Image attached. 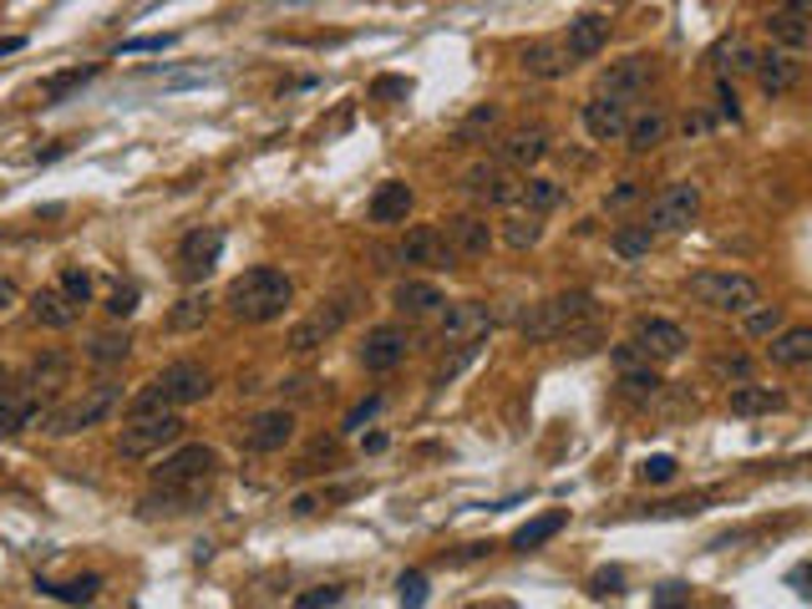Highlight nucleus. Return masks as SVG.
Instances as JSON below:
<instances>
[{
  "instance_id": "79ce46f5",
  "label": "nucleus",
  "mask_w": 812,
  "mask_h": 609,
  "mask_svg": "<svg viewBox=\"0 0 812 609\" xmlns=\"http://www.w3.org/2000/svg\"><path fill=\"white\" fill-rule=\"evenodd\" d=\"M782 325H787L782 304H751L747 315H742V331H747V341H772Z\"/></svg>"
},
{
  "instance_id": "4d7b16f0",
  "label": "nucleus",
  "mask_w": 812,
  "mask_h": 609,
  "mask_svg": "<svg viewBox=\"0 0 812 609\" xmlns=\"http://www.w3.org/2000/svg\"><path fill=\"white\" fill-rule=\"evenodd\" d=\"M716 112L726 122H742V107H736V87H732V77H721L716 81Z\"/></svg>"
},
{
  "instance_id": "338daca9",
  "label": "nucleus",
  "mask_w": 812,
  "mask_h": 609,
  "mask_svg": "<svg viewBox=\"0 0 812 609\" xmlns=\"http://www.w3.org/2000/svg\"><path fill=\"white\" fill-rule=\"evenodd\" d=\"M787 11H802V15H812V0H782Z\"/></svg>"
},
{
  "instance_id": "9b49d317",
  "label": "nucleus",
  "mask_w": 812,
  "mask_h": 609,
  "mask_svg": "<svg viewBox=\"0 0 812 609\" xmlns=\"http://www.w3.org/2000/svg\"><path fill=\"white\" fill-rule=\"evenodd\" d=\"M396 259H402V265H421V269H452L458 265V254H452V244H447L442 224H412L402 234V244H396Z\"/></svg>"
},
{
  "instance_id": "7ed1b4c3",
  "label": "nucleus",
  "mask_w": 812,
  "mask_h": 609,
  "mask_svg": "<svg viewBox=\"0 0 812 609\" xmlns=\"http://www.w3.org/2000/svg\"><path fill=\"white\" fill-rule=\"evenodd\" d=\"M209 391H213L209 366H198V361H173V366H163V372H157L153 381L138 391V397H128V417H147V411H184V407H194V401H204Z\"/></svg>"
},
{
  "instance_id": "473e14b6",
  "label": "nucleus",
  "mask_w": 812,
  "mask_h": 609,
  "mask_svg": "<svg viewBox=\"0 0 812 609\" xmlns=\"http://www.w3.org/2000/svg\"><path fill=\"white\" fill-rule=\"evenodd\" d=\"M544 304H549L559 335L574 331V325H584V320H594V295H584V290H563V295H553V300H544Z\"/></svg>"
},
{
  "instance_id": "6e6552de",
  "label": "nucleus",
  "mask_w": 812,
  "mask_h": 609,
  "mask_svg": "<svg viewBox=\"0 0 812 609\" xmlns=\"http://www.w3.org/2000/svg\"><path fill=\"white\" fill-rule=\"evenodd\" d=\"M701 219V184H666L645 209V224L656 234H681Z\"/></svg>"
},
{
  "instance_id": "6ab92c4d",
  "label": "nucleus",
  "mask_w": 812,
  "mask_h": 609,
  "mask_svg": "<svg viewBox=\"0 0 812 609\" xmlns=\"http://www.w3.org/2000/svg\"><path fill=\"white\" fill-rule=\"evenodd\" d=\"M406 345H412V335H406L402 325H371L366 341H361V366H366L371 376L396 372L406 361Z\"/></svg>"
},
{
  "instance_id": "423d86ee",
  "label": "nucleus",
  "mask_w": 812,
  "mask_h": 609,
  "mask_svg": "<svg viewBox=\"0 0 812 609\" xmlns=\"http://www.w3.org/2000/svg\"><path fill=\"white\" fill-rule=\"evenodd\" d=\"M178 442H184V417L178 411H147V417H128L118 452L132 457V463H143V457H163Z\"/></svg>"
},
{
  "instance_id": "680f3d73",
  "label": "nucleus",
  "mask_w": 812,
  "mask_h": 609,
  "mask_svg": "<svg viewBox=\"0 0 812 609\" xmlns=\"http://www.w3.org/2000/svg\"><path fill=\"white\" fill-rule=\"evenodd\" d=\"M635 199H640V184H629V178H625V184L610 193V209H625V203H635Z\"/></svg>"
},
{
  "instance_id": "1a4fd4ad",
  "label": "nucleus",
  "mask_w": 812,
  "mask_h": 609,
  "mask_svg": "<svg viewBox=\"0 0 812 609\" xmlns=\"http://www.w3.org/2000/svg\"><path fill=\"white\" fill-rule=\"evenodd\" d=\"M462 193H468L472 203H483V209H513L518 193H524V184H518V173L503 168V163H472V168L462 173Z\"/></svg>"
},
{
  "instance_id": "e2e57ef3",
  "label": "nucleus",
  "mask_w": 812,
  "mask_h": 609,
  "mask_svg": "<svg viewBox=\"0 0 812 609\" xmlns=\"http://www.w3.org/2000/svg\"><path fill=\"white\" fill-rule=\"evenodd\" d=\"M685 595H691L685 584H660V589H656V605H681Z\"/></svg>"
},
{
  "instance_id": "72a5a7b5",
  "label": "nucleus",
  "mask_w": 812,
  "mask_h": 609,
  "mask_svg": "<svg viewBox=\"0 0 812 609\" xmlns=\"http://www.w3.org/2000/svg\"><path fill=\"white\" fill-rule=\"evenodd\" d=\"M213 315V295L209 290H188L184 300L168 310V331H204Z\"/></svg>"
},
{
  "instance_id": "39448f33",
  "label": "nucleus",
  "mask_w": 812,
  "mask_h": 609,
  "mask_svg": "<svg viewBox=\"0 0 812 609\" xmlns=\"http://www.w3.org/2000/svg\"><path fill=\"white\" fill-rule=\"evenodd\" d=\"M691 300L716 315H747L751 304H761V285L751 275H732V269H701V275H691Z\"/></svg>"
},
{
  "instance_id": "a18cd8bd",
  "label": "nucleus",
  "mask_w": 812,
  "mask_h": 609,
  "mask_svg": "<svg viewBox=\"0 0 812 609\" xmlns=\"http://www.w3.org/2000/svg\"><path fill=\"white\" fill-rule=\"evenodd\" d=\"M452 351H458V356H447L442 366H437V372H432V386H447V381H458V376L468 372L472 361H478V351H483V341H478V345H452Z\"/></svg>"
},
{
  "instance_id": "49530a36",
  "label": "nucleus",
  "mask_w": 812,
  "mask_h": 609,
  "mask_svg": "<svg viewBox=\"0 0 812 609\" xmlns=\"http://www.w3.org/2000/svg\"><path fill=\"white\" fill-rule=\"evenodd\" d=\"M62 290H66V300H77L81 310H87V304H92V275H87L81 265H66L62 269Z\"/></svg>"
},
{
  "instance_id": "5fc2aeb1",
  "label": "nucleus",
  "mask_w": 812,
  "mask_h": 609,
  "mask_svg": "<svg viewBox=\"0 0 812 609\" xmlns=\"http://www.w3.org/2000/svg\"><path fill=\"white\" fill-rule=\"evenodd\" d=\"M138 310V285H118V290L107 295V315L112 320H128Z\"/></svg>"
},
{
  "instance_id": "7c9ffc66",
  "label": "nucleus",
  "mask_w": 812,
  "mask_h": 609,
  "mask_svg": "<svg viewBox=\"0 0 812 609\" xmlns=\"http://www.w3.org/2000/svg\"><path fill=\"white\" fill-rule=\"evenodd\" d=\"M711 62H716L721 77H751V71H757V62H761V52L751 46V41L732 36V41H721L716 52H711Z\"/></svg>"
},
{
  "instance_id": "a211bd4d",
  "label": "nucleus",
  "mask_w": 812,
  "mask_h": 609,
  "mask_svg": "<svg viewBox=\"0 0 812 609\" xmlns=\"http://www.w3.org/2000/svg\"><path fill=\"white\" fill-rule=\"evenodd\" d=\"M629 102L615 92H594L590 102H584V133L594 137V143H619V137L629 133Z\"/></svg>"
},
{
  "instance_id": "de8ad7c7",
  "label": "nucleus",
  "mask_w": 812,
  "mask_h": 609,
  "mask_svg": "<svg viewBox=\"0 0 812 609\" xmlns=\"http://www.w3.org/2000/svg\"><path fill=\"white\" fill-rule=\"evenodd\" d=\"M676 473H681V463H676L670 452H656V457H645V463H640V477H645V483H656V488L676 483Z\"/></svg>"
},
{
  "instance_id": "9d476101",
  "label": "nucleus",
  "mask_w": 812,
  "mask_h": 609,
  "mask_svg": "<svg viewBox=\"0 0 812 609\" xmlns=\"http://www.w3.org/2000/svg\"><path fill=\"white\" fill-rule=\"evenodd\" d=\"M41 391L26 381V376L15 372H0V438H15V432H26L31 422L41 417Z\"/></svg>"
},
{
  "instance_id": "0e129e2a",
  "label": "nucleus",
  "mask_w": 812,
  "mask_h": 609,
  "mask_svg": "<svg viewBox=\"0 0 812 609\" xmlns=\"http://www.w3.org/2000/svg\"><path fill=\"white\" fill-rule=\"evenodd\" d=\"M15 300H21V290H15L11 279H0V315H6V310H11Z\"/></svg>"
},
{
  "instance_id": "c756f323",
  "label": "nucleus",
  "mask_w": 812,
  "mask_h": 609,
  "mask_svg": "<svg viewBox=\"0 0 812 609\" xmlns=\"http://www.w3.org/2000/svg\"><path fill=\"white\" fill-rule=\"evenodd\" d=\"M26 381L36 386L41 397H56V391L72 381V356H66V351H41L26 366Z\"/></svg>"
},
{
  "instance_id": "bb28decb",
  "label": "nucleus",
  "mask_w": 812,
  "mask_h": 609,
  "mask_svg": "<svg viewBox=\"0 0 812 609\" xmlns=\"http://www.w3.org/2000/svg\"><path fill=\"white\" fill-rule=\"evenodd\" d=\"M392 304H396V315H406V320H427V315H437L447 300L432 279H402L392 290Z\"/></svg>"
},
{
  "instance_id": "3c124183",
  "label": "nucleus",
  "mask_w": 812,
  "mask_h": 609,
  "mask_svg": "<svg viewBox=\"0 0 812 609\" xmlns=\"http://www.w3.org/2000/svg\"><path fill=\"white\" fill-rule=\"evenodd\" d=\"M563 341H569V351H574V356H590V351H600V325H594V320H584V325H574V331H563Z\"/></svg>"
},
{
  "instance_id": "864d4df0",
  "label": "nucleus",
  "mask_w": 812,
  "mask_h": 609,
  "mask_svg": "<svg viewBox=\"0 0 812 609\" xmlns=\"http://www.w3.org/2000/svg\"><path fill=\"white\" fill-rule=\"evenodd\" d=\"M396 599H402V605H427V574H402V579H396Z\"/></svg>"
},
{
  "instance_id": "c9c22d12",
  "label": "nucleus",
  "mask_w": 812,
  "mask_h": 609,
  "mask_svg": "<svg viewBox=\"0 0 812 609\" xmlns=\"http://www.w3.org/2000/svg\"><path fill=\"white\" fill-rule=\"evenodd\" d=\"M660 372H656V361H640V366H625L619 372V397L625 401H656L660 397Z\"/></svg>"
},
{
  "instance_id": "bf43d9fd",
  "label": "nucleus",
  "mask_w": 812,
  "mask_h": 609,
  "mask_svg": "<svg viewBox=\"0 0 812 609\" xmlns=\"http://www.w3.org/2000/svg\"><path fill=\"white\" fill-rule=\"evenodd\" d=\"M341 599H345L341 589H336V584H326V589H305L295 605H300V609H320V605H341Z\"/></svg>"
},
{
  "instance_id": "4468645a",
  "label": "nucleus",
  "mask_w": 812,
  "mask_h": 609,
  "mask_svg": "<svg viewBox=\"0 0 812 609\" xmlns=\"http://www.w3.org/2000/svg\"><path fill=\"white\" fill-rule=\"evenodd\" d=\"M295 442V411L289 407H270V411H254L250 422H244V452H285Z\"/></svg>"
},
{
  "instance_id": "09e8293b",
  "label": "nucleus",
  "mask_w": 812,
  "mask_h": 609,
  "mask_svg": "<svg viewBox=\"0 0 812 609\" xmlns=\"http://www.w3.org/2000/svg\"><path fill=\"white\" fill-rule=\"evenodd\" d=\"M711 376H721V381H751V361L742 356V351H732V356H716L711 361Z\"/></svg>"
},
{
  "instance_id": "8fccbe9b",
  "label": "nucleus",
  "mask_w": 812,
  "mask_h": 609,
  "mask_svg": "<svg viewBox=\"0 0 812 609\" xmlns=\"http://www.w3.org/2000/svg\"><path fill=\"white\" fill-rule=\"evenodd\" d=\"M330 463H336V442H326V438H320V442H315V447L300 457V463H295V473H300V477H310V473H326Z\"/></svg>"
},
{
  "instance_id": "cd10ccee",
  "label": "nucleus",
  "mask_w": 812,
  "mask_h": 609,
  "mask_svg": "<svg viewBox=\"0 0 812 609\" xmlns=\"http://www.w3.org/2000/svg\"><path fill=\"white\" fill-rule=\"evenodd\" d=\"M77 315H81V304L66 300L62 285L31 295V320H36V325H46V331H72V325H77Z\"/></svg>"
},
{
  "instance_id": "2eb2a0df",
  "label": "nucleus",
  "mask_w": 812,
  "mask_h": 609,
  "mask_svg": "<svg viewBox=\"0 0 812 609\" xmlns=\"http://www.w3.org/2000/svg\"><path fill=\"white\" fill-rule=\"evenodd\" d=\"M549 158V128L544 122H524V128H508L498 137V163L513 173H528L534 163Z\"/></svg>"
},
{
  "instance_id": "f3484780",
  "label": "nucleus",
  "mask_w": 812,
  "mask_h": 609,
  "mask_svg": "<svg viewBox=\"0 0 812 609\" xmlns=\"http://www.w3.org/2000/svg\"><path fill=\"white\" fill-rule=\"evenodd\" d=\"M635 345L645 351V361H656V366H666V361H681L685 345H691V335L676 325V320H660V315H645L635 320Z\"/></svg>"
},
{
  "instance_id": "774afa93",
  "label": "nucleus",
  "mask_w": 812,
  "mask_h": 609,
  "mask_svg": "<svg viewBox=\"0 0 812 609\" xmlns=\"http://www.w3.org/2000/svg\"><path fill=\"white\" fill-rule=\"evenodd\" d=\"M798 579H812V569H802V574H798Z\"/></svg>"
},
{
  "instance_id": "4be33fe9",
  "label": "nucleus",
  "mask_w": 812,
  "mask_h": 609,
  "mask_svg": "<svg viewBox=\"0 0 812 609\" xmlns=\"http://www.w3.org/2000/svg\"><path fill=\"white\" fill-rule=\"evenodd\" d=\"M518 67H524L528 77H538V81H559V77H569L574 56H569L563 41H528L524 56H518Z\"/></svg>"
},
{
  "instance_id": "603ef678",
  "label": "nucleus",
  "mask_w": 812,
  "mask_h": 609,
  "mask_svg": "<svg viewBox=\"0 0 812 609\" xmlns=\"http://www.w3.org/2000/svg\"><path fill=\"white\" fill-rule=\"evenodd\" d=\"M590 595H594V599H615V595H625V574H619V569H600V574H590Z\"/></svg>"
},
{
  "instance_id": "b1692460",
  "label": "nucleus",
  "mask_w": 812,
  "mask_h": 609,
  "mask_svg": "<svg viewBox=\"0 0 812 609\" xmlns=\"http://www.w3.org/2000/svg\"><path fill=\"white\" fill-rule=\"evenodd\" d=\"M761 31H767V36H772V46H782V52H808V46H812V15L787 11V5L767 11Z\"/></svg>"
},
{
  "instance_id": "f03ea898",
  "label": "nucleus",
  "mask_w": 812,
  "mask_h": 609,
  "mask_svg": "<svg viewBox=\"0 0 812 609\" xmlns=\"http://www.w3.org/2000/svg\"><path fill=\"white\" fill-rule=\"evenodd\" d=\"M295 300V279L275 265H254L244 275L229 279V290H223V310L239 320V325H270L279 320Z\"/></svg>"
},
{
  "instance_id": "c03bdc74",
  "label": "nucleus",
  "mask_w": 812,
  "mask_h": 609,
  "mask_svg": "<svg viewBox=\"0 0 812 609\" xmlns=\"http://www.w3.org/2000/svg\"><path fill=\"white\" fill-rule=\"evenodd\" d=\"M503 122V107L498 102H483V107H472L468 118H462V128H458V143H478V137H487L493 128Z\"/></svg>"
},
{
  "instance_id": "c85d7f7f",
  "label": "nucleus",
  "mask_w": 812,
  "mask_h": 609,
  "mask_svg": "<svg viewBox=\"0 0 812 609\" xmlns=\"http://www.w3.org/2000/svg\"><path fill=\"white\" fill-rule=\"evenodd\" d=\"M412 203H417V193L406 184H381L376 193H371V203H366V219L371 224H406V213H412Z\"/></svg>"
},
{
  "instance_id": "dca6fc26",
  "label": "nucleus",
  "mask_w": 812,
  "mask_h": 609,
  "mask_svg": "<svg viewBox=\"0 0 812 609\" xmlns=\"http://www.w3.org/2000/svg\"><path fill=\"white\" fill-rule=\"evenodd\" d=\"M447 244H452V254L462 259H487L493 254V244H498V234H493V224H487V213H452L442 224Z\"/></svg>"
},
{
  "instance_id": "412c9836",
  "label": "nucleus",
  "mask_w": 812,
  "mask_h": 609,
  "mask_svg": "<svg viewBox=\"0 0 812 609\" xmlns=\"http://www.w3.org/2000/svg\"><path fill=\"white\" fill-rule=\"evenodd\" d=\"M757 87L767 97H787L792 87L802 81V62H798V52H782V46H772V52H761V62H757Z\"/></svg>"
},
{
  "instance_id": "37998d69",
  "label": "nucleus",
  "mask_w": 812,
  "mask_h": 609,
  "mask_svg": "<svg viewBox=\"0 0 812 609\" xmlns=\"http://www.w3.org/2000/svg\"><path fill=\"white\" fill-rule=\"evenodd\" d=\"M538 239H544V224H538V213H508V219H503V244H508V250H534Z\"/></svg>"
},
{
  "instance_id": "ddd939ff",
  "label": "nucleus",
  "mask_w": 812,
  "mask_h": 609,
  "mask_svg": "<svg viewBox=\"0 0 812 609\" xmlns=\"http://www.w3.org/2000/svg\"><path fill=\"white\" fill-rule=\"evenodd\" d=\"M493 325H498V315L483 300H458V304H447L437 335H442V345H478L493 335Z\"/></svg>"
},
{
  "instance_id": "2f4dec72",
  "label": "nucleus",
  "mask_w": 812,
  "mask_h": 609,
  "mask_svg": "<svg viewBox=\"0 0 812 609\" xmlns=\"http://www.w3.org/2000/svg\"><path fill=\"white\" fill-rule=\"evenodd\" d=\"M787 397L782 391H772V386H732V417H767V411H782Z\"/></svg>"
},
{
  "instance_id": "a19ab883",
  "label": "nucleus",
  "mask_w": 812,
  "mask_h": 609,
  "mask_svg": "<svg viewBox=\"0 0 812 609\" xmlns=\"http://www.w3.org/2000/svg\"><path fill=\"white\" fill-rule=\"evenodd\" d=\"M97 67H72V71H56V77L41 81V107H62L66 92H77L81 81H92Z\"/></svg>"
},
{
  "instance_id": "0eeeda50",
  "label": "nucleus",
  "mask_w": 812,
  "mask_h": 609,
  "mask_svg": "<svg viewBox=\"0 0 812 609\" xmlns=\"http://www.w3.org/2000/svg\"><path fill=\"white\" fill-rule=\"evenodd\" d=\"M355 300H361L355 290H341L336 300H326L320 310H310V315H305L300 325L289 331V351H295V356H305V351H315V345L336 341V335L345 331V320L355 315Z\"/></svg>"
},
{
  "instance_id": "e433bc0d",
  "label": "nucleus",
  "mask_w": 812,
  "mask_h": 609,
  "mask_svg": "<svg viewBox=\"0 0 812 609\" xmlns=\"http://www.w3.org/2000/svg\"><path fill=\"white\" fill-rule=\"evenodd\" d=\"M563 523H569V513H538V518H528L524 529L513 533V549H518V554H534V549H544L549 539H559Z\"/></svg>"
},
{
  "instance_id": "f704fd0d",
  "label": "nucleus",
  "mask_w": 812,
  "mask_h": 609,
  "mask_svg": "<svg viewBox=\"0 0 812 609\" xmlns=\"http://www.w3.org/2000/svg\"><path fill=\"white\" fill-rule=\"evenodd\" d=\"M36 589L46 599H62V605H92L97 589H102V574H81V579H36Z\"/></svg>"
},
{
  "instance_id": "aec40b11",
  "label": "nucleus",
  "mask_w": 812,
  "mask_h": 609,
  "mask_svg": "<svg viewBox=\"0 0 812 609\" xmlns=\"http://www.w3.org/2000/svg\"><path fill=\"white\" fill-rule=\"evenodd\" d=\"M219 254H223L219 229H194V234H184V244H178V275L204 279L213 265H219Z\"/></svg>"
},
{
  "instance_id": "5701e85b",
  "label": "nucleus",
  "mask_w": 812,
  "mask_h": 609,
  "mask_svg": "<svg viewBox=\"0 0 812 609\" xmlns=\"http://www.w3.org/2000/svg\"><path fill=\"white\" fill-rule=\"evenodd\" d=\"M767 361L782 366V372H802V366H812V325H782V331L767 341Z\"/></svg>"
},
{
  "instance_id": "69168bd1",
  "label": "nucleus",
  "mask_w": 812,
  "mask_h": 609,
  "mask_svg": "<svg viewBox=\"0 0 812 609\" xmlns=\"http://www.w3.org/2000/svg\"><path fill=\"white\" fill-rule=\"evenodd\" d=\"M21 46H26V36H6V41H0V56H11V52H21Z\"/></svg>"
},
{
  "instance_id": "20e7f679",
  "label": "nucleus",
  "mask_w": 812,
  "mask_h": 609,
  "mask_svg": "<svg viewBox=\"0 0 812 609\" xmlns=\"http://www.w3.org/2000/svg\"><path fill=\"white\" fill-rule=\"evenodd\" d=\"M118 407H122V386L112 381V376H102V381L81 386V397H66L62 407L46 417V432H52V438H77V432L102 427Z\"/></svg>"
},
{
  "instance_id": "58836bf2",
  "label": "nucleus",
  "mask_w": 812,
  "mask_h": 609,
  "mask_svg": "<svg viewBox=\"0 0 812 609\" xmlns=\"http://www.w3.org/2000/svg\"><path fill=\"white\" fill-rule=\"evenodd\" d=\"M518 203H524L528 213H538V219H544V213H553L563 203V184H553V178H528L524 193H518Z\"/></svg>"
},
{
  "instance_id": "6e6d98bb",
  "label": "nucleus",
  "mask_w": 812,
  "mask_h": 609,
  "mask_svg": "<svg viewBox=\"0 0 812 609\" xmlns=\"http://www.w3.org/2000/svg\"><path fill=\"white\" fill-rule=\"evenodd\" d=\"M381 411V397H366V401H355L351 411H345V422H341V432H361V427L371 422V417H376Z\"/></svg>"
},
{
  "instance_id": "a878e982",
  "label": "nucleus",
  "mask_w": 812,
  "mask_h": 609,
  "mask_svg": "<svg viewBox=\"0 0 812 609\" xmlns=\"http://www.w3.org/2000/svg\"><path fill=\"white\" fill-rule=\"evenodd\" d=\"M625 143H629V153H635V158H645V153H656V147H666V143H670V112H666V107L635 112V118H629Z\"/></svg>"
},
{
  "instance_id": "f8f14e48",
  "label": "nucleus",
  "mask_w": 812,
  "mask_h": 609,
  "mask_svg": "<svg viewBox=\"0 0 812 609\" xmlns=\"http://www.w3.org/2000/svg\"><path fill=\"white\" fill-rule=\"evenodd\" d=\"M660 67H656V56H619V62H610V67L600 71V92H615L625 97V102H635V97H645L650 87H656Z\"/></svg>"
},
{
  "instance_id": "f257e3e1",
  "label": "nucleus",
  "mask_w": 812,
  "mask_h": 609,
  "mask_svg": "<svg viewBox=\"0 0 812 609\" xmlns=\"http://www.w3.org/2000/svg\"><path fill=\"white\" fill-rule=\"evenodd\" d=\"M213 477H219V452L209 442H178L168 457L147 473V503L153 513H194L209 498Z\"/></svg>"
},
{
  "instance_id": "ea45409f",
  "label": "nucleus",
  "mask_w": 812,
  "mask_h": 609,
  "mask_svg": "<svg viewBox=\"0 0 812 609\" xmlns=\"http://www.w3.org/2000/svg\"><path fill=\"white\" fill-rule=\"evenodd\" d=\"M650 244H656V229H650V224H625V229L610 234V250H615L619 259H645Z\"/></svg>"
},
{
  "instance_id": "052dcab7",
  "label": "nucleus",
  "mask_w": 812,
  "mask_h": 609,
  "mask_svg": "<svg viewBox=\"0 0 812 609\" xmlns=\"http://www.w3.org/2000/svg\"><path fill=\"white\" fill-rule=\"evenodd\" d=\"M412 92V81L406 77H381V81H371V97H406Z\"/></svg>"
},
{
  "instance_id": "4c0bfd02",
  "label": "nucleus",
  "mask_w": 812,
  "mask_h": 609,
  "mask_svg": "<svg viewBox=\"0 0 812 609\" xmlns=\"http://www.w3.org/2000/svg\"><path fill=\"white\" fill-rule=\"evenodd\" d=\"M128 356H132V335L128 331H107V335H97V341L87 345V361H92V366H102V372L122 366Z\"/></svg>"
},
{
  "instance_id": "13d9d810",
  "label": "nucleus",
  "mask_w": 812,
  "mask_h": 609,
  "mask_svg": "<svg viewBox=\"0 0 812 609\" xmlns=\"http://www.w3.org/2000/svg\"><path fill=\"white\" fill-rule=\"evenodd\" d=\"M173 41H178V36H132V41H122L118 52H122V56H138V52H168Z\"/></svg>"
},
{
  "instance_id": "393cba45",
  "label": "nucleus",
  "mask_w": 812,
  "mask_h": 609,
  "mask_svg": "<svg viewBox=\"0 0 812 609\" xmlns=\"http://www.w3.org/2000/svg\"><path fill=\"white\" fill-rule=\"evenodd\" d=\"M563 46H569V56H574V62H594V56L610 46V15L590 11V15H579V21H569V36H563Z\"/></svg>"
}]
</instances>
